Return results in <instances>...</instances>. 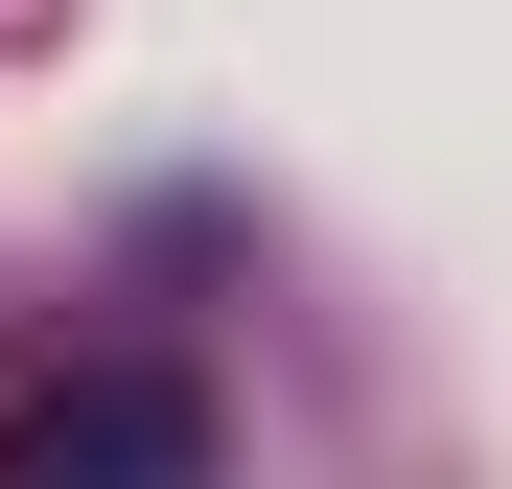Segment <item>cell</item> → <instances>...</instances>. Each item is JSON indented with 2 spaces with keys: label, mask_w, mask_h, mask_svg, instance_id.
Masks as SVG:
<instances>
[{
  "label": "cell",
  "mask_w": 512,
  "mask_h": 489,
  "mask_svg": "<svg viewBox=\"0 0 512 489\" xmlns=\"http://www.w3.org/2000/svg\"><path fill=\"white\" fill-rule=\"evenodd\" d=\"M24 489H70V466H210V420L163 373H70V396H24V443H0Z\"/></svg>",
  "instance_id": "6da1fadb"
}]
</instances>
